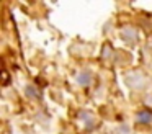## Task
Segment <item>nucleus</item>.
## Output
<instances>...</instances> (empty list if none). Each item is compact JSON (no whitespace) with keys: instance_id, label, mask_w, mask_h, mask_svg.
I'll list each match as a JSON object with an SVG mask.
<instances>
[{"instance_id":"1","label":"nucleus","mask_w":152,"mask_h":134,"mask_svg":"<svg viewBox=\"0 0 152 134\" xmlns=\"http://www.w3.org/2000/svg\"><path fill=\"white\" fill-rule=\"evenodd\" d=\"M90 80H92V75H90L88 70H82L77 74V82H79L80 85H88Z\"/></svg>"},{"instance_id":"2","label":"nucleus","mask_w":152,"mask_h":134,"mask_svg":"<svg viewBox=\"0 0 152 134\" xmlns=\"http://www.w3.org/2000/svg\"><path fill=\"white\" fill-rule=\"evenodd\" d=\"M137 121H139V123H145V124H147V123H151V121H152V114L147 113V111L139 113L137 114Z\"/></svg>"}]
</instances>
